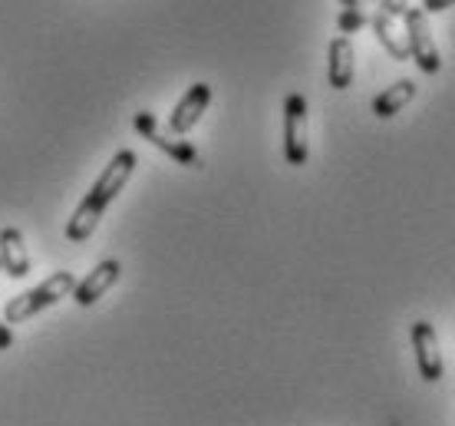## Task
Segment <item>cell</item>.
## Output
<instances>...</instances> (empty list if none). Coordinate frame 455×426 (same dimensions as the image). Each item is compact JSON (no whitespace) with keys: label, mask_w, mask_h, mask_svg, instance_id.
Instances as JSON below:
<instances>
[{"label":"cell","mask_w":455,"mask_h":426,"mask_svg":"<svg viewBox=\"0 0 455 426\" xmlns=\"http://www.w3.org/2000/svg\"><path fill=\"white\" fill-rule=\"evenodd\" d=\"M136 152L132 149H119L109 159V165L103 169V175L96 179V185L90 189V196L83 198L80 208L73 212V219L67 221V238L69 242H86L92 231H96V225H100V219H103V212L109 205H113V198L119 196L125 189V182L132 179V173H136Z\"/></svg>","instance_id":"cell-1"},{"label":"cell","mask_w":455,"mask_h":426,"mask_svg":"<svg viewBox=\"0 0 455 426\" xmlns=\"http://www.w3.org/2000/svg\"><path fill=\"white\" fill-rule=\"evenodd\" d=\"M73 288H76V277L69 275V271H53V275L46 277V281H40L34 291H27V294H20V298L7 301L4 321L7 324L27 321V317H34V314L53 308V304L63 301L67 294H73Z\"/></svg>","instance_id":"cell-2"},{"label":"cell","mask_w":455,"mask_h":426,"mask_svg":"<svg viewBox=\"0 0 455 426\" xmlns=\"http://www.w3.org/2000/svg\"><path fill=\"white\" fill-rule=\"evenodd\" d=\"M307 100L300 92H287L284 100V159L287 165H307Z\"/></svg>","instance_id":"cell-3"},{"label":"cell","mask_w":455,"mask_h":426,"mask_svg":"<svg viewBox=\"0 0 455 426\" xmlns=\"http://www.w3.org/2000/svg\"><path fill=\"white\" fill-rule=\"evenodd\" d=\"M403 20H406V46H410V57L416 60V67L429 76L439 73L443 57H439V46H435L433 30H429V17L422 13V7H410Z\"/></svg>","instance_id":"cell-4"},{"label":"cell","mask_w":455,"mask_h":426,"mask_svg":"<svg viewBox=\"0 0 455 426\" xmlns=\"http://www.w3.org/2000/svg\"><path fill=\"white\" fill-rule=\"evenodd\" d=\"M136 133L142 139H148L156 149L165 152L169 159L179 162V165H188V169H202V156H198V149H195V146H188L185 139H175L172 133H165V129L156 123V116L148 113V109L136 113Z\"/></svg>","instance_id":"cell-5"},{"label":"cell","mask_w":455,"mask_h":426,"mask_svg":"<svg viewBox=\"0 0 455 426\" xmlns=\"http://www.w3.org/2000/svg\"><path fill=\"white\" fill-rule=\"evenodd\" d=\"M412 350H416V364H419L422 381L426 383L443 381V374H445L443 350H439V337H435V327L429 321L412 324Z\"/></svg>","instance_id":"cell-6"},{"label":"cell","mask_w":455,"mask_h":426,"mask_svg":"<svg viewBox=\"0 0 455 426\" xmlns=\"http://www.w3.org/2000/svg\"><path fill=\"white\" fill-rule=\"evenodd\" d=\"M208 103H212V86H208V83H195V86H188V92L175 103V109H172V116H169L172 136H185L188 129H195V123L202 119Z\"/></svg>","instance_id":"cell-7"},{"label":"cell","mask_w":455,"mask_h":426,"mask_svg":"<svg viewBox=\"0 0 455 426\" xmlns=\"http://www.w3.org/2000/svg\"><path fill=\"white\" fill-rule=\"evenodd\" d=\"M119 271H123L119 261H116V258H106V261H100V265L92 268L83 281H76V288H73V301H76V308H90V304H96V301L103 298L106 291L119 281Z\"/></svg>","instance_id":"cell-8"},{"label":"cell","mask_w":455,"mask_h":426,"mask_svg":"<svg viewBox=\"0 0 455 426\" xmlns=\"http://www.w3.org/2000/svg\"><path fill=\"white\" fill-rule=\"evenodd\" d=\"M353 69H356V53H353L350 36H333L331 50H327V76H331L333 90H347L350 86Z\"/></svg>","instance_id":"cell-9"},{"label":"cell","mask_w":455,"mask_h":426,"mask_svg":"<svg viewBox=\"0 0 455 426\" xmlns=\"http://www.w3.org/2000/svg\"><path fill=\"white\" fill-rule=\"evenodd\" d=\"M0 268L11 277H27L30 275V254L23 245L20 229H0Z\"/></svg>","instance_id":"cell-10"},{"label":"cell","mask_w":455,"mask_h":426,"mask_svg":"<svg viewBox=\"0 0 455 426\" xmlns=\"http://www.w3.org/2000/svg\"><path fill=\"white\" fill-rule=\"evenodd\" d=\"M370 27H373L376 40L379 46L387 50L393 60H410V46H406V34H399L396 27V17H389L379 4H376V11L370 13Z\"/></svg>","instance_id":"cell-11"},{"label":"cell","mask_w":455,"mask_h":426,"mask_svg":"<svg viewBox=\"0 0 455 426\" xmlns=\"http://www.w3.org/2000/svg\"><path fill=\"white\" fill-rule=\"evenodd\" d=\"M412 96H416V83L412 80L393 83V86H387V90L373 100V116L376 119H389V116H396L403 106L410 103Z\"/></svg>","instance_id":"cell-12"},{"label":"cell","mask_w":455,"mask_h":426,"mask_svg":"<svg viewBox=\"0 0 455 426\" xmlns=\"http://www.w3.org/2000/svg\"><path fill=\"white\" fill-rule=\"evenodd\" d=\"M366 23H370V11H366V4H360V7H343L337 27H340V34L347 36V34H356Z\"/></svg>","instance_id":"cell-13"},{"label":"cell","mask_w":455,"mask_h":426,"mask_svg":"<svg viewBox=\"0 0 455 426\" xmlns=\"http://www.w3.org/2000/svg\"><path fill=\"white\" fill-rule=\"evenodd\" d=\"M379 7H383L389 17H406V13H410V0H379Z\"/></svg>","instance_id":"cell-14"},{"label":"cell","mask_w":455,"mask_h":426,"mask_svg":"<svg viewBox=\"0 0 455 426\" xmlns=\"http://www.w3.org/2000/svg\"><path fill=\"white\" fill-rule=\"evenodd\" d=\"M449 7H455V0H422V13L429 17V13H443L449 11Z\"/></svg>","instance_id":"cell-15"},{"label":"cell","mask_w":455,"mask_h":426,"mask_svg":"<svg viewBox=\"0 0 455 426\" xmlns=\"http://www.w3.org/2000/svg\"><path fill=\"white\" fill-rule=\"evenodd\" d=\"M13 344V334L11 327H7V321H0V350H7V347Z\"/></svg>","instance_id":"cell-16"},{"label":"cell","mask_w":455,"mask_h":426,"mask_svg":"<svg viewBox=\"0 0 455 426\" xmlns=\"http://www.w3.org/2000/svg\"><path fill=\"white\" fill-rule=\"evenodd\" d=\"M363 0H343V7H360Z\"/></svg>","instance_id":"cell-17"}]
</instances>
